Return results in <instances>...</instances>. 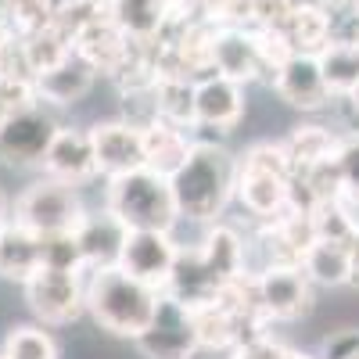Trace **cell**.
Returning <instances> with one entry per match:
<instances>
[{
	"label": "cell",
	"instance_id": "1",
	"mask_svg": "<svg viewBox=\"0 0 359 359\" xmlns=\"http://www.w3.org/2000/svg\"><path fill=\"white\" fill-rule=\"evenodd\" d=\"M241 273H248L241 233L230 226H212L205 233L201 248H191V252L180 248V255L172 262V273H169L162 291L194 313L201 306H212L219 298V291Z\"/></svg>",
	"mask_w": 359,
	"mask_h": 359
},
{
	"label": "cell",
	"instance_id": "2",
	"mask_svg": "<svg viewBox=\"0 0 359 359\" xmlns=\"http://www.w3.org/2000/svg\"><path fill=\"white\" fill-rule=\"evenodd\" d=\"M158 294V287L130 277L123 266H104L86 280V309L104 331L137 341L155 316Z\"/></svg>",
	"mask_w": 359,
	"mask_h": 359
},
{
	"label": "cell",
	"instance_id": "3",
	"mask_svg": "<svg viewBox=\"0 0 359 359\" xmlns=\"http://www.w3.org/2000/svg\"><path fill=\"white\" fill-rule=\"evenodd\" d=\"M172 198L180 216L208 223L216 219L237 184V162L223 151V147H194L191 158L172 172Z\"/></svg>",
	"mask_w": 359,
	"mask_h": 359
},
{
	"label": "cell",
	"instance_id": "4",
	"mask_svg": "<svg viewBox=\"0 0 359 359\" xmlns=\"http://www.w3.org/2000/svg\"><path fill=\"white\" fill-rule=\"evenodd\" d=\"M108 212L126 230H162L169 233L180 208L172 198L169 176H158L155 169H133L123 176H111L108 187Z\"/></svg>",
	"mask_w": 359,
	"mask_h": 359
},
{
	"label": "cell",
	"instance_id": "5",
	"mask_svg": "<svg viewBox=\"0 0 359 359\" xmlns=\"http://www.w3.org/2000/svg\"><path fill=\"white\" fill-rule=\"evenodd\" d=\"M83 219H86V212L76 194V184H65V180H54V176L33 184L15 205V223L40 237L76 233L83 226Z\"/></svg>",
	"mask_w": 359,
	"mask_h": 359
},
{
	"label": "cell",
	"instance_id": "6",
	"mask_svg": "<svg viewBox=\"0 0 359 359\" xmlns=\"http://www.w3.org/2000/svg\"><path fill=\"white\" fill-rule=\"evenodd\" d=\"M137 348L147 359H194V352H198L194 313L162 291L151 323H147V331L137 338Z\"/></svg>",
	"mask_w": 359,
	"mask_h": 359
},
{
	"label": "cell",
	"instance_id": "7",
	"mask_svg": "<svg viewBox=\"0 0 359 359\" xmlns=\"http://www.w3.org/2000/svg\"><path fill=\"white\" fill-rule=\"evenodd\" d=\"M255 277V294L259 309L269 320H298L313 306V280L302 266L284 262V266H266Z\"/></svg>",
	"mask_w": 359,
	"mask_h": 359
},
{
	"label": "cell",
	"instance_id": "8",
	"mask_svg": "<svg viewBox=\"0 0 359 359\" xmlns=\"http://www.w3.org/2000/svg\"><path fill=\"white\" fill-rule=\"evenodd\" d=\"M57 130L62 126L54 123V115L47 108H40V101L8 115V123L0 126V162H8V165H43L47 147H50Z\"/></svg>",
	"mask_w": 359,
	"mask_h": 359
},
{
	"label": "cell",
	"instance_id": "9",
	"mask_svg": "<svg viewBox=\"0 0 359 359\" xmlns=\"http://www.w3.org/2000/svg\"><path fill=\"white\" fill-rule=\"evenodd\" d=\"M25 298L43 323H69L86 309V284L79 273L43 266L25 280Z\"/></svg>",
	"mask_w": 359,
	"mask_h": 359
},
{
	"label": "cell",
	"instance_id": "10",
	"mask_svg": "<svg viewBox=\"0 0 359 359\" xmlns=\"http://www.w3.org/2000/svg\"><path fill=\"white\" fill-rule=\"evenodd\" d=\"M176 255H180V248H176V241L169 233H162V230H130L126 245H123V255H118V266H123L130 277L162 291L169 273H172Z\"/></svg>",
	"mask_w": 359,
	"mask_h": 359
},
{
	"label": "cell",
	"instance_id": "11",
	"mask_svg": "<svg viewBox=\"0 0 359 359\" xmlns=\"http://www.w3.org/2000/svg\"><path fill=\"white\" fill-rule=\"evenodd\" d=\"M90 140H94L97 172L123 176V172H133V169H147L144 130H137L130 123H101V126L90 130Z\"/></svg>",
	"mask_w": 359,
	"mask_h": 359
},
{
	"label": "cell",
	"instance_id": "12",
	"mask_svg": "<svg viewBox=\"0 0 359 359\" xmlns=\"http://www.w3.org/2000/svg\"><path fill=\"white\" fill-rule=\"evenodd\" d=\"M273 86H277V94L291 108H298V111H323L327 104L334 101V94L323 83L316 54H294V57H287L284 69L277 72Z\"/></svg>",
	"mask_w": 359,
	"mask_h": 359
},
{
	"label": "cell",
	"instance_id": "13",
	"mask_svg": "<svg viewBox=\"0 0 359 359\" xmlns=\"http://www.w3.org/2000/svg\"><path fill=\"white\" fill-rule=\"evenodd\" d=\"M212 72L226 76L233 83H252L262 79V57H259V40L255 29H216L212 36Z\"/></svg>",
	"mask_w": 359,
	"mask_h": 359
},
{
	"label": "cell",
	"instance_id": "14",
	"mask_svg": "<svg viewBox=\"0 0 359 359\" xmlns=\"http://www.w3.org/2000/svg\"><path fill=\"white\" fill-rule=\"evenodd\" d=\"M194 115L201 126H216V130H233L237 118L245 115V90L241 83H233L226 76H205L194 83Z\"/></svg>",
	"mask_w": 359,
	"mask_h": 359
},
{
	"label": "cell",
	"instance_id": "15",
	"mask_svg": "<svg viewBox=\"0 0 359 359\" xmlns=\"http://www.w3.org/2000/svg\"><path fill=\"white\" fill-rule=\"evenodd\" d=\"M43 169L54 180H65V184H83L97 172V158H94V140H90V130H72L62 126L54 133Z\"/></svg>",
	"mask_w": 359,
	"mask_h": 359
},
{
	"label": "cell",
	"instance_id": "16",
	"mask_svg": "<svg viewBox=\"0 0 359 359\" xmlns=\"http://www.w3.org/2000/svg\"><path fill=\"white\" fill-rule=\"evenodd\" d=\"M97 79V69L86 62L83 54H69L62 65H54L36 76V97L50 104H76L79 97L90 94V86Z\"/></svg>",
	"mask_w": 359,
	"mask_h": 359
},
{
	"label": "cell",
	"instance_id": "17",
	"mask_svg": "<svg viewBox=\"0 0 359 359\" xmlns=\"http://www.w3.org/2000/svg\"><path fill=\"white\" fill-rule=\"evenodd\" d=\"M126 233L130 230L118 223L108 208H104V216H86L83 226L76 230V241H79V252H83L86 269L118 266V255H123V245H126Z\"/></svg>",
	"mask_w": 359,
	"mask_h": 359
},
{
	"label": "cell",
	"instance_id": "18",
	"mask_svg": "<svg viewBox=\"0 0 359 359\" xmlns=\"http://www.w3.org/2000/svg\"><path fill=\"white\" fill-rule=\"evenodd\" d=\"M241 205L259 219H277L287 208V191H291V176L277 172H259V169H237V184H233Z\"/></svg>",
	"mask_w": 359,
	"mask_h": 359
},
{
	"label": "cell",
	"instance_id": "19",
	"mask_svg": "<svg viewBox=\"0 0 359 359\" xmlns=\"http://www.w3.org/2000/svg\"><path fill=\"white\" fill-rule=\"evenodd\" d=\"M36 269H43L40 233L25 230L18 223H4V230H0V277L25 284Z\"/></svg>",
	"mask_w": 359,
	"mask_h": 359
},
{
	"label": "cell",
	"instance_id": "20",
	"mask_svg": "<svg viewBox=\"0 0 359 359\" xmlns=\"http://www.w3.org/2000/svg\"><path fill=\"white\" fill-rule=\"evenodd\" d=\"M194 151V144L187 137V130L169 126L162 118H155L151 126H144V155H147V169H155L158 176H169L184 165Z\"/></svg>",
	"mask_w": 359,
	"mask_h": 359
},
{
	"label": "cell",
	"instance_id": "21",
	"mask_svg": "<svg viewBox=\"0 0 359 359\" xmlns=\"http://www.w3.org/2000/svg\"><path fill=\"white\" fill-rule=\"evenodd\" d=\"M277 33L291 43L294 54H320L331 43V22H327V8L323 4H309L298 0V8L291 11V18L284 22V29Z\"/></svg>",
	"mask_w": 359,
	"mask_h": 359
},
{
	"label": "cell",
	"instance_id": "22",
	"mask_svg": "<svg viewBox=\"0 0 359 359\" xmlns=\"http://www.w3.org/2000/svg\"><path fill=\"white\" fill-rule=\"evenodd\" d=\"M126 47H130V36L108 18V11L76 40V54H83L86 62L94 65L97 72H104V76L118 65V57L126 54Z\"/></svg>",
	"mask_w": 359,
	"mask_h": 359
},
{
	"label": "cell",
	"instance_id": "23",
	"mask_svg": "<svg viewBox=\"0 0 359 359\" xmlns=\"http://www.w3.org/2000/svg\"><path fill=\"white\" fill-rule=\"evenodd\" d=\"M169 0H108V18L130 40H155L165 25Z\"/></svg>",
	"mask_w": 359,
	"mask_h": 359
},
{
	"label": "cell",
	"instance_id": "24",
	"mask_svg": "<svg viewBox=\"0 0 359 359\" xmlns=\"http://www.w3.org/2000/svg\"><path fill=\"white\" fill-rule=\"evenodd\" d=\"M284 151L291 158V172H298V169H309V165L338 158L341 140L327 126H294L291 137L284 140Z\"/></svg>",
	"mask_w": 359,
	"mask_h": 359
},
{
	"label": "cell",
	"instance_id": "25",
	"mask_svg": "<svg viewBox=\"0 0 359 359\" xmlns=\"http://www.w3.org/2000/svg\"><path fill=\"white\" fill-rule=\"evenodd\" d=\"M302 269L309 273L313 284H348L352 280V259L345 241H313L309 252L302 255Z\"/></svg>",
	"mask_w": 359,
	"mask_h": 359
},
{
	"label": "cell",
	"instance_id": "26",
	"mask_svg": "<svg viewBox=\"0 0 359 359\" xmlns=\"http://www.w3.org/2000/svg\"><path fill=\"white\" fill-rule=\"evenodd\" d=\"M316 62H320L327 90L334 97H348L359 86V47L355 43H327L316 54Z\"/></svg>",
	"mask_w": 359,
	"mask_h": 359
},
{
	"label": "cell",
	"instance_id": "27",
	"mask_svg": "<svg viewBox=\"0 0 359 359\" xmlns=\"http://www.w3.org/2000/svg\"><path fill=\"white\" fill-rule=\"evenodd\" d=\"M155 108H158L162 123L191 130L198 123V115H194V79H158L155 83Z\"/></svg>",
	"mask_w": 359,
	"mask_h": 359
},
{
	"label": "cell",
	"instance_id": "28",
	"mask_svg": "<svg viewBox=\"0 0 359 359\" xmlns=\"http://www.w3.org/2000/svg\"><path fill=\"white\" fill-rule=\"evenodd\" d=\"M22 47H25V57H29V65H33V72H36V76H40V72H47V69H54V65H62L65 57L76 50V47H72V40H65L54 25L40 29V33H33V36H25V40H22Z\"/></svg>",
	"mask_w": 359,
	"mask_h": 359
},
{
	"label": "cell",
	"instance_id": "29",
	"mask_svg": "<svg viewBox=\"0 0 359 359\" xmlns=\"http://www.w3.org/2000/svg\"><path fill=\"white\" fill-rule=\"evenodd\" d=\"M309 216H313L316 241H348L359 226L348 201H320Z\"/></svg>",
	"mask_w": 359,
	"mask_h": 359
},
{
	"label": "cell",
	"instance_id": "30",
	"mask_svg": "<svg viewBox=\"0 0 359 359\" xmlns=\"http://www.w3.org/2000/svg\"><path fill=\"white\" fill-rule=\"evenodd\" d=\"M54 11H57V0H11V33L18 40L40 33L54 22Z\"/></svg>",
	"mask_w": 359,
	"mask_h": 359
},
{
	"label": "cell",
	"instance_id": "31",
	"mask_svg": "<svg viewBox=\"0 0 359 359\" xmlns=\"http://www.w3.org/2000/svg\"><path fill=\"white\" fill-rule=\"evenodd\" d=\"M4 352L11 359H57V345L40 327H15L4 341Z\"/></svg>",
	"mask_w": 359,
	"mask_h": 359
},
{
	"label": "cell",
	"instance_id": "32",
	"mask_svg": "<svg viewBox=\"0 0 359 359\" xmlns=\"http://www.w3.org/2000/svg\"><path fill=\"white\" fill-rule=\"evenodd\" d=\"M40 245H43V266L69 269V273H83L86 269L76 233H50V237H40Z\"/></svg>",
	"mask_w": 359,
	"mask_h": 359
},
{
	"label": "cell",
	"instance_id": "33",
	"mask_svg": "<svg viewBox=\"0 0 359 359\" xmlns=\"http://www.w3.org/2000/svg\"><path fill=\"white\" fill-rule=\"evenodd\" d=\"M237 169H259V172H277V176H291V158L284 151V144H252L241 155Z\"/></svg>",
	"mask_w": 359,
	"mask_h": 359
},
{
	"label": "cell",
	"instance_id": "34",
	"mask_svg": "<svg viewBox=\"0 0 359 359\" xmlns=\"http://www.w3.org/2000/svg\"><path fill=\"white\" fill-rule=\"evenodd\" d=\"M298 0H252V29H284Z\"/></svg>",
	"mask_w": 359,
	"mask_h": 359
},
{
	"label": "cell",
	"instance_id": "35",
	"mask_svg": "<svg viewBox=\"0 0 359 359\" xmlns=\"http://www.w3.org/2000/svg\"><path fill=\"white\" fill-rule=\"evenodd\" d=\"M338 165H341V176H345V201L359 205V137L341 140Z\"/></svg>",
	"mask_w": 359,
	"mask_h": 359
},
{
	"label": "cell",
	"instance_id": "36",
	"mask_svg": "<svg viewBox=\"0 0 359 359\" xmlns=\"http://www.w3.org/2000/svg\"><path fill=\"white\" fill-rule=\"evenodd\" d=\"M320 359H359V331L355 327H345V331H334L323 341Z\"/></svg>",
	"mask_w": 359,
	"mask_h": 359
},
{
	"label": "cell",
	"instance_id": "37",
	"mask_svg": "<svg viewBox=\"0 0 359 359\" xmlns=\"http://www.w3.org/2000/svg\"><path fill=\"white\" fill-rule=\"evenodd\" d=\"M233 359H287V345H280V341H273L269 334H262V338H255V341L237 348Z\"/></svg>",
	"mask_w": 359,
	"mask_h": 359
},
{
	"label": "cell",
	"instance_id": "38",
	"mask_svg": "<svg viewBox=\"0 0 359 359\" xmlns=\"http://www.w3.org/2000/svg\"><path fill=\"white\" fill-rule=\"evenodd\" d=\"M345 248H348V259H352V280H348V284L359 287V226H355V233L345 241Z\"/></svg>",
	"mask_w": 359,
	"mask_h": 359
},
{
	"label": "cell",
	"instance_id": "39",
	"mask_svg": "<svg viewBox=\"0 0 359 359\" xmlns=\"http://www.w3.org/2000/svg\"><path fill=\"white\" fill-rule=\"evenodd\" d=\"M8 22H11V0H0V25H8Z\"/></svg>",
	"mask_w": 359,
	"mask_h": 359
},
{
	"label": "cell",
	"instance_id": "40",
	"mask_svg": "<svg viewBox=\"0 0 359 359\" xmlns=\"http://www.w3.org/2000/svg\"><path fill=\"white\" fill-rule=\"evenodd\" d=\"M345 101H348V104H352V108H355V111H359V86H355V90H352V94H348V97H345Z\"/></svg>",
	"mask_w": 359,
	"mask_h": 359
},
{
	"label": "cell",
	"instance_id": "41",
	"mask_svg": "<svg viewBox=\"0 0 359 359\" xmlns=\"http://www.w3.org/2000/svg\"><path fill=\"white\" fill-rule=\"evenodd\" d=\"M8 115H11V108H8L4 101H0V126H4V123H8Z\"/></svg>",
	"mask_w": 359,
	"mask_h": 359
},
{
	"label": "cell",
	"instance_id": "42",
	"mask_svg": "<svg viewBox=\"0 0 359 359\" xmlns=\"http://www.w3.org/2000/svg\"><path fill=\"white\" fill-rule=\"evenodd\" d=\"M287 359H313V355H306V352H294V348H287Z\"/></svg>",
	"mask_w": 359,
	"mask_h": 359
},
{
	"label": "cell",
	"instance_id": "43",
	"mask_svg": "<svg viewBox=\"0 0 359 359\" xmlns=\"http://www.w3.org/2000/svg\"><path fill=\"white\" fill-rule=\"evenodd\" d=\"M345 4H348L352 11H359V0H345Z\"/></svg>",
	"mask_w": 359,
	"mask_h": 359
},
{
	"label": "cell",
	"instance_id": "44",
	"mask_svg": "<svg viewBox=\"0 0 359 359\" xmlns=\"http://www.w3.org/2000/svg\"><path fill=\"white\" fill-rule=\"evenodd\" d=\"M0 359H11V355H8V352H0Z\"/></svg>",
	"mask_w": 359,
	"mask_h": 359
},
{
	"label": "cell",
	"instance_id": "45",
	"mask_svg": "<svg viewBox=\"0 0 359 359\" xmlns=\"http://www.w3.org/2000/svg\"><path fill=\"white\" fill-rule=\"evenodd\" d=\"M309 4H313V0H309Z\"/></svg>",
	"mask_w": 359,
	"mask_h": 359
},
{
	"label": "cell",
	"instance_id": "46",
	"mask_svg": "<svg viewBox=\"0 0 359 359\" xmlns=\"http://www.w3.org/2000/svg\"><path fill=\"white\" fill-rule=\"evenodd\" d=\"M0 208H4V205H0Z\"/></svg>",
	"mask_w": 359,
	"mask_h": 359
}]
</instances>
